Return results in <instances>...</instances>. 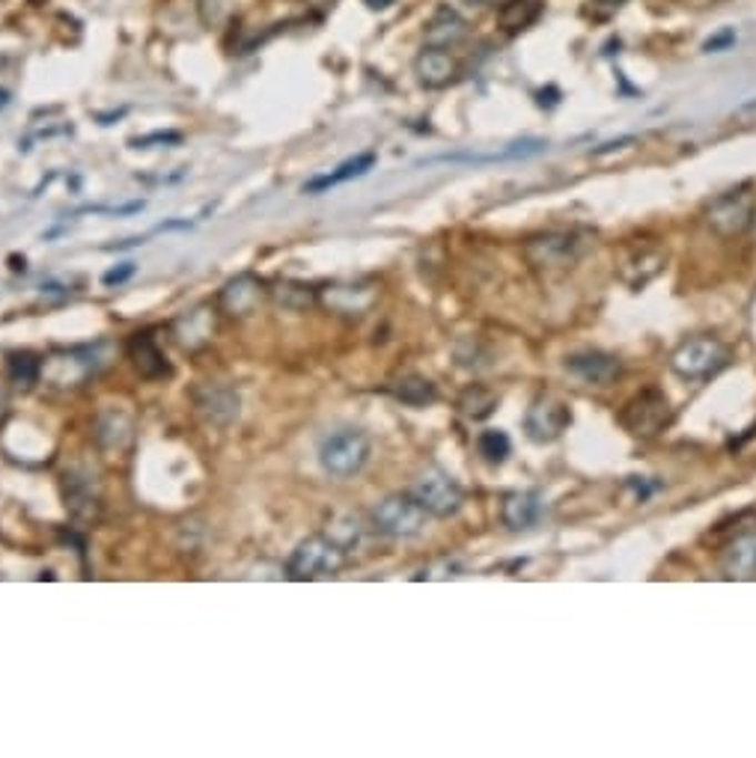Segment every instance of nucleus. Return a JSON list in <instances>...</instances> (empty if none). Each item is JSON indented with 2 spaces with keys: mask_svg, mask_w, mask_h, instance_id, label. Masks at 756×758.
Here are the masks:
<instances>
[{
  "mask_svg": "<svg viewBox=\"0 0 756 758\" xmlns=\"http://www.w3.org/2000/svg\"><path fill=\"white\" fill-rule=\"evenodd\" d=\"M373 455V444L361 428H343L336 435H327L319 446V464L334 479H352L364 471Z\"/></svg>",
  "mask_w": 756,
  "mask_h": 758,
  "instance_id": "1",
  "label": "nucleus"
},
{
  "mask_svg": "<svg viewBox=\"0 0 756 758\" xmlns=\"http://www.w3.org/2000/svg\"><path fill=\"white\" fill-rule=\"evenodd\" d=\"M349 550L336 545L331 536H310L295 545L292 556L286 559V577L290 580H316V577H331L346 565Z\"/></svg>",
  "mask_w": 756,
  "mask_h": 758,
  "instance_id": "2",
  "label": "nucleus"
},
{
  "mask_svg": "<svg viewBox=\"0 0 756 758\" xmlns=\"http://www.w3.org/2000/svg\"><path fill=\"white\" fill-rule=\"evenodd\" d=\"M729 366V348L715 336H694L671 354V370L685 381H706Z\"/></svg>",
  "mask_w": 756,
  "mask_h": 758,
  "instance_id": "3",
  "label": "nucleus"
},
{
  "mask_svg": "<svg viewBox=\"0 0 756 758\" xmlns=\"http://www.w3.org/2000/svg\"><path fill=\"white\" fill-rule=\"evenodd\" d=\"M430 512L414 494H391L373 509V527L391 538H414L426 529Z\"/></svg>",
  "mask_w": 756,
  "mask_h": 758,
  "instance_id": "4",
  "label": "nucleus"
},
{
  "mask_svg": "<svg viewBox=\"0 0 756 758\" xmlns=\"http://www.w3.org/2000/svg\"><path fill=\"white\" fill-rule=\"evenodd\" d=\"M673 407L671 398L664 396V390L646 387L637 396L626 402V407L619 411V423L626 432L637 437H653L658 435L667 423H671Z\"/></svg>",
  "mask_w": 756,
  "mask_h": 758,
  "instance_id": "5",
  "label": "nucleus"
},
{
  "mask_svg": "<svg viewBox=\"0 0 756 758\" xmlns=\"http://www.w3.org/2000/svg\"><path fill=\"white\" fill-rule=\"evenodd\" d=\"M411 494L421 499L423 509L430 512V515H435V518H453V515L462 509V503H465V491H462V485H458L450 473L439 471V467L423 471L421 476H417V482H414Z\"/></svg>",
  "mask_w": 756,
  "mask_h": 758,
  "instance_id": "6",
  "label": "nucleus"
},
{
  "mask_svg": "<svg viewBox=\"0 0 756 758\" xmlns=\"http://www.w3.org/2000/svg\"><path fill=\"white\" fill-rule=\"evenodd\" d=\"M581 253H584V241L575 232H545L524 244V256L533 269H569L581 260Z\"/></svg>",
  "mask_w": 756,
  "mask_h": 758,
  "instance_id": "7",
  "label": "nucleus"
},
{
  "mask_svg": "<svg viewBox=\"0 0 756 758\" xmlns=\"http://www.w3.org/2000/svg\"><path fill=\"white\" fill-rule=\"evenodd\" d=\"M572 426L569 405L557 396L533 398V405L524 414V432L533 444H554L563 432Z\"/></svg>",
  "mask_w": 756,
  "mask_h": 758,
  "instance_id": "8",
  "label": "nucleus"
},
{
  "mask_svg": "<svg viewBox=\"0 0 756 758\" xmlns=\"http://www.w3.org/2000/svg\"><path fill=\"white\" fill-rule=\"evenodd\" d=\"M194 411L200 414L205 426L226 428L239 416V393L226 384H215V381H205L200 387H194Z\"/></svg>",
  "mask_w": 756,
  "mask_h": 758,
  "instance_id": "9",
  "label": "nucleus"
},
{
  "mask_svg": "<svg viewBox=\"0 0 756 758\" xmlns=\"http://www.w3.org/2000/svg\"><path fill=\"white\" fill-rule=\"evenodd\" d=\"M563 366H566L569 375H575V378L589 384V387H611L623 375V363L616 361L614 354L596 352V348L569 354Z\"/></svg>",
  "mask_w": 756,
  "mask_h": 758,
  "instance_id": "10",
  "label": "nucleus"
},
{
  "mask_svg": "<svg viewBox=\"0 0 756 758\" xmlns=\"http://www.w3.org/2000/svg\"><path fill=\"white\" fill-rule=\"evenodd\" d=\"M262 295H265V283L251 271H244L230 283H224V289L218 292V310L226 315H235V319H244V315H251L260 306Z\"/></svg>",
  "mask_w": 756,
  "mask_h": 758,
  "instance_id": "11",
  "label": "nucleus"
},
{
  "mask_svg": "<svg viewBox=\"0 0 756 758\" xmlns=\"http://www.w3.org/2000/svg\"><path fill=\"white\" fill-rule=\"evenodd\" d=\"M125 354L143 381H164L173 375V366L168 363L159 343L152 340V333H131V340L125 343Z\"/></svg>",
  "mask_w": 756,
  "mask_h": 758,
  "instance_id": "12",
  "label": "nucleus"
},
{
  "mask_svg": "<svg viewBox=\"0 0 756 758\" xmlns=\"http://www.w3.org/2000/svg\"><path fill=\"white\" fill-rule=\"evenodd\" d=\"M754 218V203L747 194H720L709 205V226L718 235H738L747 230V223Z\"/></svg>",
  "mask_w": 756,
  "mask_h": 758,
  "instance_id": "13",
  "label": "nucleus"
},
{
  "mask_svg": "<svg viewBox=\"0 0 756 758\" xmlns=\"http://www.w3.org/2000/svg\"><path fill=\"white\" fill-rule=\"evenodd\" d=\"M720 572L727 580H756V527L733 536L720 554Z\"/></svg>",
  "mask_w": 756,
  "mask_h": 758,
  "instance_id": "14",
  "label": "nucleus"
},
{
  "mask_svg": "<svg viewBox=\"0 0 756 758\" xmlns=\"http://www.w3.org/2000/svg\"><path fill=\"white\" fill-rule=\"evenodd\" d=\"M458 65L453 60L447 48H432L426 46L421 54L414 57V74L426 90H444L447 83H453Z\"/></svg>",
  "mask_w": 756,
  "mask_h": 758,
  "instance_id": "15",
  "label": "nucleus"
},
{
  "mask_svg": "<svg viewBox=\"0 0 756 758\" xmlns=\"http://www.w3.org/2000/svg\"><path fill=\"white\" fill-rule=\"evenodd\" d=\"M542 515H545V499H542L540 491H515L501 506V521L515 533L533 529L542 521Z\"/></svg>",
  "mask_w": 756,
  "mask_h": 758,
  "instance_id": "16",
  "label": "nucleus"
},
{
  "mask_svg": "<svg viewBox=\"0 0 756 758\" xmlns=\"http://www.w3.org/2000/svg\"><path fill=\"white\" fill-rule=\"evenodd\" d=\"M93 479L95 476H90V473L78 471H65L63 476L65 509L72 512L78 521L95 518V512H99V494H95Z\"/></svg>",
  "mask_w": 756,
  "mask_h": 758,
  "instance_id": "17",
  "label": "nucleus"
},
{
  "mask_svg": "<svg viewBox=\"0 0 756 758\" xmlns=\"http://www.w3.org/2000/svg\"><path fill=\"white\" fill-rule=\"evenodd\" d=\"M465 37H467V21L462 19L453 7H447V3L432 12V19L426 21V28H423V39H426V46L447 48V51L453 46H458Z\"/></svg>",
  "mask_w": 756,
  "mask_h": 758,
  "instance_id": "18",
  "label": "nucleus"
},
{
  "mask_svg": "<svg viewBox=\"0 0 756 758\" xmlns=\"http://www.w3.org/2000/svg\"><path fill=\"white\" fill-rule=\"evenodd\" d=\"M212 333H215V315L209 313V310H194V313L182 315V319H177V324H173V340L179 343V348H185V352H196V348H203L209 340H212Z\"/></svg>",
  "mask_w": 756,
  "mask_h": 758,
  "instance_id": "19",
  "label": "nucleus"
},
{
  "mask_svg": "<svg viewBox=\"0 0 756 758\" xmlns=\"http://www.w3.org/2000/svg\"><path fill=\"white\" fill-rule=\"evenodd\" d=\"M373 164H375L373 152H361V155L343 161V164L336 166L334 173H327V176H319V179H310L308 185H304V194H322V191H327V188L343 185V182H352V179L364 176L366 170H373Z\"/></svg>",
  "mask_w": 756,
  "mask_h": 758,
  "instance_id": "20",
  "label": "nucleus"
},
{
  "mask_svg": "<svg viewBox=\"0 0 756 758\" xmlns=\"http://www.w3.org/2000/svg\"><path fill=\"white\" fill-rule=\"evenodd\" d=\"M387 390H391V396L396 398V402H402V405L409 407H426L439 398V387H435L430 378H423V375H402V378H393L391 384H387Z\"/></svg>",
  "mask_w": 756,
  "mask_h": 758,
  "instance_id": "21",
  "label": "nucleus"
},
{
  "mask_svg": "<svg viewBox=\"0 0 756 758\" xmlns=\"http://www.w3.org/2000/svg\"><path fill=\"white\" fill-rule=\"evenodd\" d=\"M375 301L373 286H334L327 289L325 304L343 315H364Z\"/></svg>",
  "mask_w": 756,
  "mask_h": 758,
  "instance_id": "22",
  "label": "nucleus"
},
{
  "mask_svg": "<svg viewBox=\"0 0 756 758\" xmlns=\"http://www.w3.org/2000/svg\"><path fill=\"white\" fill-rule=\"evenodd\" d=\"M134 437V426H131L129 416L122 414H102L99 423H95V441L102 449H125Z\"/></svg>",
  "mask_w": 756,
  "mask_h": 758,
  "instance_id": "23",
  "label": "nucleus"
},
{
  "mask_svg": "<svg viewBox=\"0 0 756 758\" xmlns=\"http://www.w3.org/2000/svg\"><path fill=\"white\" fill-rule=\"evenodd\" d=\"M542 16V0H506L497 10V24L510 33H518V30L531 28L536 24Z\"/></svg>",
  "mask_w": 756,
  "mask_h": 758,
  "instance_id": "24",
  "label": "nucleus"
},
{
  "mask_svg": "<svg viewBox=\"0 0 756 758\" xmlns=\"http://www.w3.org/2000/svg\"><path fill=\"white\" fill-rule=\"evenodd\" d=\"M42 372H46V363H42V357L33 352H12L7 354V378L16 384V387H37L39 378H42Z\"/></svg>",
  "mask_w": 756,
  "mask_h": 758,
  "instance_id": "25",
  "label": "nucleus"
},
{
  "mask_svg": "<svg viewBox=\"0 0 756 758\" xmlns=\"http://www.w3.org/2000/svg\"><path fill=\"white\" fill-rule=\"evenodd\" d=\"M497 407V393L488 390L486 384H471L465 387V393L458 396V411L467 416V420H486V416L495 414Z\"/></svg>",
  "mask_w": 756,
  "mask_h": 758,
  "instance_id": "26",
  "label": "nucleus"
},
{
  "mask_svg": "<svg viewBox=\"0 0 756 758\" xmlns=\"http://www.w3.org/2000/svg\"><path fill=\"white\" fill-rule=\"evenodd\" d=\"M271 297L281 306H286V310H308V306H313L319 301L316 289L304 286V283H295V280H281V283H274Z\"/></svg>",
  "mask_w": 756,
  "mask_h": 758,
  "instance_id": "27",
  "label": "nucleus"
},
{
  "mask_svg": "<svg viewBox=\"0 0 756 758\" xmlns=\"http://www.w3.org/2000/svg\"><path fill=\"white\" fill-rule=\"evenodd\" d=\"M476 453L483 455V462L504 464L510 453H513V441L501 428H486L483 435L476 437Z\"/></svg>",
  "mask_w": 756,
  "mask_h": 758,
  "instance_id": "28",
  "label": "nucleus"
},
{
  "mask_svg": "<svg viewBox=\"0 0 756 758\" xmlns=\"http://www.w3.org/2000/svg\"><path fill=\"white\" fill-rule=\"evenodd\" d=\"M327 536L334 538L336 545H343L346 550H352V547H357V542H361V521L357 518L334 521V533H327Z\"/></svg>",
  "mask_w": 756,
  "mask_h": 758,
  "instance_id": "29",
  "label": "nucleus"
},
{
  "mask_svg": "<svg viewBox=\"0 0 756 758\" xmlns=\"http://www.w3.org/2000/svg\"><path fill=\"white\" fill-rule=\"evenodd\" d=\"M134 274H138V262H120V265H113V269L104 271L102 286L120 289V286H125Z\"/></svg>",
  "mask_w": 756,
  "mask_h": 758,
  "instance_id": "30",
  "label": "nucleus"
},
{
  "mask_svg": "<svg viewBox=\"0 0 756 758\" xmlns=\"http://www.w3.org/2000/svg\"><path fill=\"white\" fill-rule=\"evenodd\" d=\"M134 149H150V146H179L182 143V134L179 131H155V134H147V138H131L129 140Z\"/></svg>",
  "mask_w": 756,
  "mask_h": 758,
  "instance_id": "31",
  "label": "nucleus"
},
{
  "mask_svg": "<svg viewBox=\"0 0 756 758\" xmlns=\"http://www.w3.org/2000/svg\"><path fill=\"white\" fill-rule=\"evenodd\" d=\"M200 16L212 28V24H221L230 16V7H226V0H200Z\"/></svg>",
  "mask_w": 756,
  "mask_h": 758,
  "instance_id": "32",
  "label": "nucleus"
},
{
  "mask_svg": "<svg viewBox=\"0 0 756 758\" xmlns=\"http://www.w3.org/2000/svg\"><path fill=\"white\" fill-rule=\"evenodd\" d=\"M364 3L370 7V10H387V7H393L396 0H364Z\"/></svg>",
  "mask_w": 756,
  "mask_h": 758,
  "instance_id": "33",
  "label": "nucleus"
},
{
  "mask_svg": "<svg viewBox=\"0 0 756 758\" xmlns=\"http://www.w3.org/2000/svg\"><path fill=\"white\" fill-rule=\"evenodd\" d=\"M7 411H10V393L0 387V420L7 416Z\"/></svg>",
  "mask_w": 756,
  "mask_h": 758,
  "instance_id": "34",
  "label": "nucleus"
},
{
  "mask_svg": "<svg viewBox=\"0 0 756 758\" xmlns=\"http://www.w3.org/2000/svg\"><path fill=\"white\" fill-rule=\"evenodd\" d=\"M10 102H12L10 90H3V87H0V111H3V108H7Z\"/></svg>",
  "mask_w": 756,
  "mask_h": 758,
  "instance_id": "35",
  "label": "nucleus"
},
{
  "mask_svg": "<svg viewBox=\"0 0 756 758\" xmlns=\"http://www.w3.org/2000/svg\"><path fill=\"white\" fill-rule=\"evenodd\" d=\"M462 3H467V7H488V3H495V0H462Z\"/></svg>",
  "mask_w": 756,
  "mask_h": 758,
  "instance_id": "36",
  "label": "nucleus"
},
{
  "mask_svg": "<svg viewBox=\"0 0 756 758\" xmlns=\"http://www.w3.org/2000/svg\"><path fill=\"white\" fill-rule=\"evenodd\" d=\"M602 3H607V7H619V3H626V0H602Z\"/></svg>",
  "mask_w": 756,
  "mask_h": 758,
  "instance_id": "37",
  "label": "nucleus"
},
{
  "mask_svg": "<svg viewBox=\"0 0 756 758\" xmlns=\"http://www.w3.org/2000/svg\"><path fill=\"white\" fill-rule=\"evenodd\" d=\"M712 3H720V0H712Z\"/></svg>",
  "mask_w": 756,
  "mask_h": 758,
  "instance_id": "38",
  "label": "nucleus"
}]
</instances>
